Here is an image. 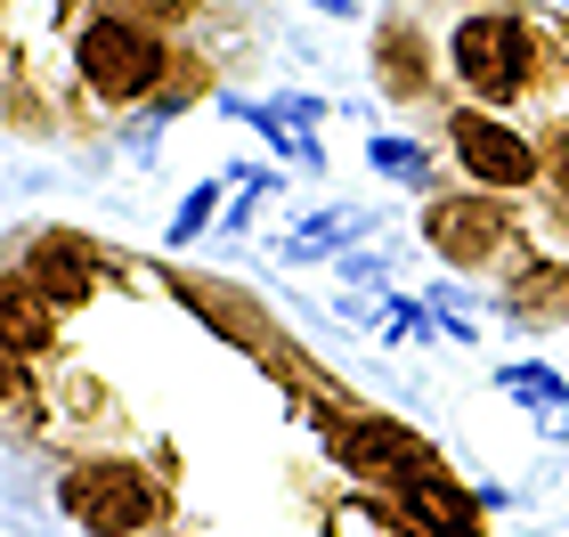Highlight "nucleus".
Instances as JSON below:
<instances>
[{
  "label": "nucleus",
  "instance_id": "nucleus-1",
  "mask_svg": "<svg viewBox=\"0 0 569 537\" xmlns=\"http://www.w3.org/2000/svg\"><path fill=\"white\" fill-rule=\"evenodd\" d=\"M58 514L82 537H139L163 521V480L131 465V456H90V465H66Z\"/></svg>",
  "mask_w": 569,
  "mask_h": 537
},
{
  "label": "nucleus",
  "instance_id": "nucleus-2",
  "mask_svg": "<svg viewBox=\"0 0 569 537\" xmlns=\"http://www.w3.org/2000/svg\"><path fill=\"white\" fill-rule=\"evenodd\" d=\"M163 66H171L163 33L139 24V17H122V9L90 17L82 33H73V73H82V90L107 98V107H139V98H154Z\"/></svg>",
  "mask_w": 569,
  "mask_h": 537
},
{
  "label": "nucleus",
  "instance_id": "nucleus-3",
  "mask_svg": "<svg viewBox=\"0 0 569 537\" xmlns=\"http://www.w3.org/2000/svg\"><path fill=\"white\" fill-rule=\"evenodd\" d=\"M448 73L480 107H512V98H529V82H537V33L512 9H472L448 33Z\"/></svg>",
  "mask_w": 569,
  "mask_h": 537
},
{
  "label": "nucleus",
  "instance_id": "nucleus-4",
  "mask_svg": "<svg viewBox=\"0 0 569 537\" xmlns=\"http://www.w3.org/2000/svg\"><path fill=\"white\" fill-rule=\"evenodd\" d=\"M448 156L463 163V179L472 188H529L537 171H546V156H537V139H521L512 122H497L488 107H456L448 115Z\"/></svg>",
  "mask_w": 569,
  "mask_h": 537
},
{
  "label": "nucleus",
  "instance_id": "nucleus-5",
  "mask_svg": "<svg viewBox=\"0 0 569 537\" xmlns=\"http://www.w3.org/2000/svg\"><path fill=\"white\" fill-rule=\"evenodd\" d=\"M423 245L439 252V261H497V252L512 245V220H505L497 188L431 196V203H423Z\"/></svg>",
  "mask_w": 569,
  "mask_h": 537
},
{
  "label": "nucleus",
  "instance_id": "nucleus-6",
  "mask_svg": "<svg viewBox=\"0 0 569 537\" xmlns=\"http://www.w3.org/2000/svg\"><path fill=\"white\" fill-rule=\"evenodd\" d=\"M391 505L407 514V529L416 537H480V514H472V489H456L448 473H431V465H407L391 480Z\"/></svg>",
  "mask_w": 569,
  "mask_h": 537
},
{
  "label": "nucleus",
  "instance_id": "nucleus-7",
  "mask_svg": "<svg viewBox=\"0 0 569 537\" xmlns=\"http://www.w3.org/2000/svg\"><path fill=\"white\" fill-rule=\"evenodd\" d=\"M333 456H342L350 473H382V480H399L407 465H431L423 440L407 424H391V416H350L342 431H333Z\"/></svg>",
  "mask_w": 569,
  "mask_h": 537
},
{
  "label": "nucleus",
  "instance_id": "nucleus-8",
  "mask_svg": "<svg viewBox=\"0 0 569 537\" xmlns=\"http://www.w3.org/2000/svg\"><path fill=\"white\" fill-rule=\"evenodd\" d=\"M24 286H33L41 301H58V310L90 301L98 294V245H82V237H41L33 252H24Z\"/></svg>",
  "mask_w": 569,
  "mask_h": 537
},
{
  "label": "nucleus",
  "instance_id": "nucleus-9",
  "mask_svg": "<svg viewBox=\"0 0 569 537\" xmlns=\"http://www.w3.org/2000/svg\"><path fill=\"white\" fill-rule=\"evenodd\" d=\"M497 391L521 407V416L546 431V440L569 448V382L546 367V358H505V367H497Z\"/></svg>",
  "mask_w": 569,
  "mask_h": 537
},
{
  "label": "nucleus",
  "instance_id": "nucleus-10",
  "mask_svg": "<svg viewBox=\"0 0 569 537\" xmlns=\"http://www.w3.org/2000/svg\"><path fill=\"white\" fill-rule=\"evenodd\" d=\"M367 228H375L367 203H326V212H309L301 228H284V237H277V261H342Z\"/></svg>",
  "mask_w": 569,
  "mask_h": 537
},
{
  "label": "nucleus",
  "instance_id": "nucleus-11",
  "mask_svg": "<svg viewBox=\"0 0 569 537\" xmlns=\"http://www.w3.org/2000/svg\"><path fill=\"white\" fill-rule=\"evenodd\" d=\"M220 107H228V115H237V122H252V131H261V139L277 147V163H301V171H326V156H318V139H309V131H301V122H293V115H277V98H237V90H228V98H220Z\"/></svg>",
  "mask_w": 569,
  "mask_h": 537
},
{
  "label": "nucleus",
  "instance_id": "nucleus-12",
  "mask_svg": "<svg viewBox=\"0 0 569 537\" xmlns=\"http://www.w3.org/2000/svg\"><path fill=\"white\" fill-rule=\"evenodd\" d=\"M375 73H382V90H391V98H423V90H431V49H423L416 24H382Z\"/></svg>",
  "mask_w": 569,
  "mask_h": 537
},
{
  "label": "nucleus",
  "instance_id": "nucleus-13",
  "mask_svg": "<svg viewBox=\"0 0 569 537\" xmlns=\"http://www.w3.org/2000/svg\"><path fill=\"white\" fill-rule=\"evenodd\" d=\"M367 163H375L382 179H407V188H431V156H423L416 139H391V131H382V139H367Z\"/></svg>",
  "mask_w": 569,
  "mask_h": 537
},
{
  "label": "nucleus",
  "instance_id": "nucleus-14",
  "mask_svg": "<svg viewBox=\"0 0 569 537\" xmlns=\"http://www.w3.org/2000/svg\"><path fill=\"white\" fill-rule=\"evenodd\" d=\"M212 220H220V188L203 179V188H188V203L171 212V228H163V237H171V245H196V237H203Z\"/></svg>",
  "mask_w": 569,
  "mask_h": 537
},
{
  "label": "nucleus",
  "instance_id": "nucleus-15",
  "mask_svg": "<svg viewBox=\"0 0 569 537\" xmlns=\"http://www.w3.org/2000/svg\"><path fill=\"white\" fill-rule=\"evenodd\" d=\"M382 318H391L399 342H431V335H439V310H431V301H416V294H391V301H382Z\"/></svg>",
  "mask_w": 569,
  "mask_h": 537
},
{
  "label": "nucleus",
  "instance_id": "nucleus-16",
  "mask_svg": "<svg viewBox=\"0 0 569 537\" xmlns=\"http://www.w3.org/2000/svg\"><path fill=\"white\" fill-rule=\"evenodd\" d=\"M423 301L439 310V335H456V342H472V335H480V310H472V294H456V286H431Z\"/></svg>",
  "mask_w": 569,
  "mask_h": 537
},
{
  "label": "nucleus",
  "instance_id": "nucleus-17",
  "mask_svg": "<svg viewBox=\"0 0 569 537\" xmlns=\"http://www.w3.org/2000/svg\"><path fill=\"white\" fill-rule=\"evenodd\" d=\"M342 277L350 286H382L391 269H382V252H342Z\"/></svg>",
  "mask_w": 569,
  "mask_h": 537
},
{
  "label": "nucleus",
  "instance_id": "nucleus-18",
  "mask_svg": "<svg viewBox=\"0 0 569 537\" xmlns=\"http://www.w3.org/2000/svg\"><path fill=\"white\" fill-rule=\"evenodd\" d=\"M318 17H358V0H309Z\"/></svg>",
  "mask_w": 569,
  "mask_h": 537
},
{
  "label": "nucleus",
  "instance_id": "nucleus-19",
  "mask_svg": "<svg viewBox=\"0 0 569 537\" xmlns=\"http://www.w3.org/2000/svg\"><path fill=\"white\" fill-rule=\"evenodd\" d=\"M553 179L569 188V131H561V147H553Z\"/></svg>",
  "mask_w": 569,
  "mask_h": 537
},
{
  "label": "nucleus",
  "instance_id": "nucleus-20",
  "mask_svg": "<svg viewBox=\"0 0 569 537\" xmlns=\"http://www.w3.org/2000/svg\"><path fill=\"white\" fill-rule=\"evenodd\" d=\"M561 58H569V33H561Z\"/></svg>",
  "mask_w": 569,
  "mask_h": 537
},
{
  "label": "nucleus",
  "instance_id": "nucleus-21",
  "mask_svg": "<svg viewBox=\"0 0 569 537\" xmlns=\"http://www.w3.org/2000/svg\"><path fill=\"white\" fill-rule=\"evenodd\" d=\"M407 537H416V529H407Z\"/></svg>",
  "mask_w": 569,
  "mask_h": 537
}]
</instances>
